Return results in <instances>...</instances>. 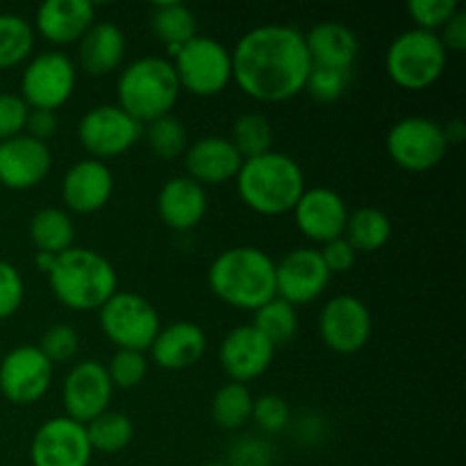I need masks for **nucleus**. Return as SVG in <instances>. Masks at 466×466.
Returning a JSON list of instances; mask_svg holds the SVG:
<instances>
[{"instance_id": "58836bf2", "label": "nucleus", "mask_w": 466, "mask_h": 466, "mask_svg": "<svg viewBox=\"0 0 466 466\" xmlns=\"http://www.w3.org/2000/svg\"><path fill=\"white\" fill-rule=\"evenodd\" d=\"M39 350L50 360L53 364L68 362L77 355L80 350V335L73 326L68 323H55L48 330L41 335Z\"/></svg>"}, {"instance_id": "7ed1b4c3", "label": "nucleus", "mask_w": 466, "mask_h": 466, "mask_svg": "<svg viewBox=\"0 0 466 466\" xmlns=\"http://www.w3.org/2000/svg\"><path fill=\"white\" fill-rule=\"evenodd\" d=\"M235 180L241 203L262 217L291 212L308 189L300 164L280 150L244 159Z\"/></svg>"}, {"instance_id": "c03bdc74", "label": "nucleus", "mask_w": 466, "mask_h": 466, "mask_svg": "<svg viewBox=\"0 0 466 466\" xmlns=\"http://www.w3.org/2000/svg\"><path fill=\"white\" fill-rule=\"evenodd\" d=\"M319 253H321L330 276H335V273H349L350 268L355 267V262H358V250H355L344 237L323 244L321 248H319Z\"/></svg>"}, {"instance_id": "c85d7f7f", "label": "nucleus", "mask_w": 466, "mask_h": 466, "mask_svg": "<svg viewBox=\"0 0 466 466\" xmlns=\"http://www.w3.org/2000/svg\"><path fill=\"white\" fill-rule=\"evenodd\" d=\"M391 218L378 208H360L349 214L344 239L358 253H376L391 239Z\"/></svg>"}, {"instance_id": "39448f33", "label": "nucleus", "mask_w": 466, "mask_h": 466, "mask_svg": "<svg viewBox=\"0 0 466 466\" xmlns=\"http://www.w3.org/2000/svg\"><path fill=\"white\" fill-rule=\"evenodd\" d=\"M180 94V82L171 59L155 55L127 64L116 82V105L141 126L171 114Z\"/></svg>"}, {"instance_id": "bb28decb", "label": "nucleus", "mask_w": 466, "mask_h": 466, "mask_svg": "<svg viewBox=\"0 0 466 466\" xmlns=\"http://www.w3.org/2000/svg\"><path fill=\"white\" fill-rule=\"evenodd\" d=\"M30 241L36 253L59 255L73 248L76 241V226L66 209L41 208L30 218Z\"/></svg>"}, {"instance_id": "2eb2a0df", "label": "nucleus", "mask_w": 466, "mask_h": 466, "mask_svg": "<svg viewBox=\"0 0 466 466\" xmlns=\"http://www.w3.org/2000/svg\"><path fill=\"white\" fill-rule=\"evenodd\" d=\"M330 271L319 248H294L276 262V296L289 305H308L330 285Z\"/></svg>"}, {"instance_id": "ea45409f", "label": "nucleus", "mask_w": 466, "mask_h": 466, "mask_svg": "<svg viewBox=\"0 0 466 466\" xmlns=\"http://www.w3.org/2000/svg\"><path fill=\"white\" fill-rule=\"evenodd\" d=\"M458 9L455 0H412L408 5V14L417 23L414 27L426 32H440Z\"/></svg>"}, {"instance_id": "9d476101", "label": "nucleus", "mask_w": 466, "mask_h": 466, "mask_svg": "<svg viewBox=\"0 0 466 466\" xmlns=\"http://www.w3.org/2000/svg\"><path fill=\"white\" fill-rule=\"evenodd\" d=\"M77 86V66L62 50H46L27 59L21 76V98L30 109L55 112L71 100Z\"/></svg>"}, {"instance_id": "c756f323", "label": "nucleus", "mask_w": 466, "mask_h": 466, "mask_svg": "<svg viewBox=\"0 0 466 466\" xmlns=\"http://www.w3.org/2000/svg\"><path fill=\"white\" fill-rule=\"evenodd\" d=\"M85 428L94 453L96 451L105 455L121 453L130 446L132 437H135L132 419L123 412H114V410H107L100 417L91 419Z\"/></svg>"}, {"instance_id": "f257e3e1", "label": "nucleus", "mask_w": 466, "mask_h": 466, "mask_svg": "<svg viewBox=\"0 0 466 466\" xmlns=\"http://www.w3.org/2000/svg\"><path fill=\"white\" fill-rule=\"evenodd\" d=\"M232 55V82L259 103H285L305 91L312 59L305 35L291 25H259L241 35Z\"/></svg>"}, {"instance_id": "8fccbe9b", "label": "nucleus", "mask_w": 466, "mask_h": 466, "mask_svg": "<svg viewBox=\"0 0 466 466\" xmlns=\"http://www.w3.org/2000/svg\"><path fill=\"white\" fill-rule=\"evenodd\" d=\"M203 466H230L228 462H208V464H203Z\"/></svg>"}, {"instance_id": "0eeeda50", "label": "nucleus", "mask_w": 466, "mask_h": 466, "mask_svg": "<svg viewBox=\"0 0 466 466\" xmlns=\"http://www.w3.org/2000/svg\"><path fill=\"white\" fill-rule=\"evenodd\" d=\"M182 91L209 98L226 91L232 82V55L221 41L196 35L171 55Z\"/></svg>"}, {"instance_id": "5701e85b", "label": "nucleus", "mask_w": 466, "mask_h": 466, "mask_svg": "<svg viewBox=\"0 0 466 466\" xmlns=\"http://www.w3.org/2000/svg\"><path fill=\"white\" fill-rule=\"evenodd\" d=\"M150 358L164 371H185L203 360L208 350V335L194 321H176L159 328L150 344Z\"/></svg>"}, {"instance_id": "dca6fc26", "label": "nucleus", "mask_w": 466, "mask_h": 466, "mask_svg": "<svg viewBox=\"0 0 466 466\" xmlns=\"http://www.w3.org/2000/svg\"><path fill=\"white\" fill-rule=\"evenodd\" d=\"M112 394L114 385L109 380L105 364L96 362V360L77 362L68 371L62 387V400L64 410H66V417L86 426L91 419L107 412L109 403H112Z\"/></svg>"}, {"instance_id": "a18cd8bd", "label": "nucleus", "mask_w": 466, "mask_h": 466, "mask_svg": "<svg viewBox=\"0 0 466 466\" xmlns=\"http://www.w3.org/2000/svg\"><path fill=\"white\" fill-rule=\"evenodd\" d=\"M437 36H440V41L444 44L446 50L462 53L466 48V12L462 7L449 18V23L437 32Z\"/></svg>"}, {"instance_id": "9b49d317", "label": "nucleus", "mask_w": 466, "mask_h": 466, "mask_svg": "<svg viewBox=\"0 0 466 466\" xmlns=\"http://www.w3.org/2000/svg\"><path fill=\"white\" fill-rule=\"evenodd\" d=\"M141 135H144V126L123 112L118 105L91 107L77 123V139L82 148L100 162L126 155Z\"/></svg>"}, {"instance_id": "2f4dec72", "label": "nucleus", "mask_w": 466, "mask_h": 466, "mask_svg": "<svg viewBox=\"0 0 466 466\" xmlns=\"http://www.w3.org/2000/svg\"><path fill=\"white\" fill-rule=\"evenodd\" d=\"M35 27L18 14H0V71L27 62L35 48Z\"/></svg>"}, {"instance_id": "72a5a7b5", "label": "nucleus", "mask_w": 466, "mask_h": 466, "mask_svg": "<svg viewBox=\"0 0 466 466\" xmlns=\"http://www.w3.org/2000/svg\"><path fill=\"white\" fill-rule=\"evenodd\" d=\"M228 139L244 159L259 157V155L273 150V127L264 114L246 112L232 123V132Z\"/></svg>"}, {"instance_id": "6e6552de", "label": "nucleus", "mask_w": 466, "mask_h": 466, "mask_svg": "<svg viewBox=\"0 0 466 466\" xmlns=\"http://www.w3.org/2000/svg\"><path fill=\"white\" fill-rule=\"evenodd\" d=\"M98 312L105 337L118 350L146 353L162 328L153 303L135 291H116Z\"/></svg>"}, {"instance_id": "7c9ffc66", "label": "nucleus", "mask_w": 466, "mask_h": 466, "mask_svg": "<svg viewBox=\"0 0 466 466\" xmlns=\"http://www.w3.org/2000/svg\"><path fill=\"white\" fill-rule=\"evenodd\" d=\"M253 394L248 385L241 382H226L218 387V391L212 399V419L223 431H239L250 421L253 414Z\"/></svg>"}, {"instance_id": "e433bc0d", "label": "nucleus", "mask_w": 466, "mask_h": 466, "mask_svg": "<svg viewBox=\"0 0 466 466\" xmlns=\"http://www.w3.org/2000/svg\"><path fill=\"white\" fill-rule=\"evenodd\" d=\"M105 369L114 387L135 390L148 373V360H146V353H139V350H116Z\"/></svg>"}, {"instance_id": "1a4fd4ad", "label": "nucleus", "mask_w": 466, "mask_h": 466, "mask_svg": "<svg viewBox=\"0 0 466 466\" xmlns=\"http://www.w3.org/2000/svg\"><path fill=\"white\" fill-rule=\"evenodd\" d=\"M385 148L391 162L410 173L432 171L449 155L441 123L428 116H405L396 121L387 132Z\"/></svg>"}, {"instance_id": "473e14b6", "label": "nucleus", "mask_w": 466, "mask_h": 466, "mask_svg": "<svg viewBox=\"0 0 466 466\" xmlns=\"http://www.w3.org/2000/svg\"><path fill=\"white\" fill-rule=\"evenodd\" d=\"M253 326L278 349V346L289 344L299 332V312L294 305L276 296L259 309H255Z\"/></svg>"}, {"instance_id": "b1692460", "label": "nucleus", "mask_w": 466, "mask_h": 466, "mask_svg": "<svg viewBox=\"0 0 466 466\" xmlns=\"http://www.w3.org/2000/svg\"><path fill=\"white\" fill-rule=\"evenodd\" d=\"M157 214L171 230H194L208 214V191L189 176L171 177L157 194Z\"/></svg>"}, {"instance_id": "f8f14e48", "label": "nucleus", "mask_w": 466, "mask_h": 466, "mask_svg": "<svg viewBox=\"0 0 466 466\" xmlns=\"http://www.w3.org/2000/svg\"><path fill=\"white\" fill-rule=\"evenodd\" d=\"M373 319L367 303L358 296H332L319 314V335L337 355H355L369 344Z\"/></svg>"}, {"instance_id": "4be33fe9", "label": "nucleus", "mask_w": 466, "mask_h": 466, "mask_svg": "<svg viewBox=\"0 0 466 466\" xmlns=\"http://www.w3.org/2000/svg\"><path fill=\"white\" fill-rule=\"evenodd\" d=\"M244 157L228 137H203L185 150L187 176L203 187H218L235 180Z\"/></svg>"}, {"instance_id": "f03ea898", "label": "nucleus", "mask_w": 466, "mask_h": 466, "mask_svg": "<svg viewBox=\"0 0 466 466\" xmlns=\"http://www.w3.org/2000/svg\"><path fill=\"white\" fill-rule=\"evenodd\" d=\"M208 282L218 300L255 312L276 299V259L255 246H232L209 264Z\"/></svg>"}, {"instance_id": "aec40b11", "label": "nucleus", "mask_w": 466, "mask_h": 466, "mask_svg": "<svg viewBox=\"0 0 466 466\" xmlns=\"http://www.w3.org/2000/svg\"><path fill=\"white\" fill-rule=\"evenodd\" d=\"M114 194V173L100 159H80L62 180V200L68 212L96 214Z\"/></svg>"}, {"instance_id": "4468645a", "label": "nucleus", "mask_w": 466, "mask_h": 466, "mask_svg": "<svg viewBox=\"0 0 466 466\" xmlns=\"http://www.w3.org/2000/svg\"><path fill=\"white\" fill-rule=\"evenodd\" d=\"M94 449L86 428L68 417H55L41 423L30 441L32 466H89Z\"/></svg>"}, {"instance_id": "79ce46f5", "label": "nucleus", "mask_w": 466, "mask_h": 466, "mask_svg": "<svg viewBox=\"0 0 466 466\" xmlns=\"http://www.w3.org/2000/svg\"><path fill=\"white\" fill-rule=\"evenodd\" d=\"M30 107L18 94H0V144L25 132Z\"/></svg>"}, {"instance_id": "393cba45", "label": "nucleus", "mask_w": 466, "mask_h": 466, "mask_svg": "<svg viewBox=\"0 0 466 466\" xmlns=\"http://www.w3.org/2000/svg\"><path fill=\"white\" fill-rule=\"evenodd\" d=\"M305 46H308L312 66L353 71L360 55L358 35L349 25L337 21L317 23L312 30L305 32Z\"/></svg>"}, {"instance_id": "cd10ccee", "label": "nucleus", "mask_w": 466, "mask_h": 466, "mask_svg": "<svg viewBox=\"0 0 466 466\" xmlns=\"http://www.w3.org/2000/svg\"><path fill=\"white\" fill-rule=\"evenodd\" d=\"M150 27H153V35L167 46L168 55H173L180 46H185L187 41L198 35L196 14L185 3L153 5Z\"/></svg>"}, {"instance_id": "49530a36", "label": "nucleus", "mask_w": 466, "mask_h": 466, "mask_svg": "<svg viewBox=\"0 0 466 466\" xmlns=\"http://www.w3.org/2000/svg\"><path fill=\"white\" fill-rule=\"evenodd\" d=\"M57 127H59L57 112H48V109H30V114H27L25 130L32 139H39L46 144L50 137H55Z\"/></svg>"}, {"instance_id": "4c0bfd02", "label": "nucleus", "mask_w": 466, "mask_h": 466, "mask_svg": "<svg viewBox=\"0 0 466 466\" xmlns=\"http://www.w3.org/2000/svg\"><path fill=\"white\" fill-rule=\"evenodd\" d=\"M289 405H287V400L282 396L264 394L259 399H255L250 421H255V426L259 428L262 435H280L289 426Z\"/></svg>"}, {"instance_id": "20e7f679", "label": "nucleus", "mask_w": 466, "mask_h": 466, "mask_svg": "<svg viewBox=\"0 0 466 466\" xmlns=\"http://www.w3.org/2000/svg\"><path fill=\"white\" fill-rule=\"evenodd\" d=\"M55 299L73 312L100 309L118 291L114 264L94 248L64 250L46 273Z\"/></svg>"}, {"instance_id": "f3484780", "label": "nucleus", "mask_w": 466, "mask_h": 466, "mask_svg": "<svg viewBox=\"0 0 466 466\" xmlns=\"http://www.w3.org/2000/svg\"><path fill=\"white\" fill-rule=\"evenodd\" d=\"M276 355V346L250 323V326H237L223 337L218 346V364L230 382L258 380L268 371Z\"/></svg>"}, {"instance_id": "a211bd4d", "label": "nucleus", "mask_w": 466, "mask_h": 466, "mask_svg": "<svg viewBox=\"0 0 466 466\" xmlns=\"http://www.w3.org/2000/svg\"><path fill=\"white\" fill-rule=\"evenodd\" d=\"M291 214H294V223L300 235L308 237L312 244L323 246L344 237L350 212L346 208V200L335 189L312 187V189L303 191Z\"/></svg>"}, {"instance_id": "ddd939ff", "label": "nucleus", "mask_w": 466, "mask_h": 466, "mask_svg": "<svg viewBox=\"0 0 466 466\" xmlns=\"http://www.w3.org/2000/svg\"><path fill=\"white\" fill-rule=\"evenodd\" d=\"M53 385V362L39 346H16L0 360V394L14 405H35Z\"/></svg>"}, {"instance_id": "de8ad7c7", "label": "nucleus", "mask_w": 466, "mask_h": 466, "mask_svg": "<svg viewBox=\"0 0 466 466\" xmlns=\"http://www.w3.org/2000/svg\"><path fill=\"white\" fill-rule=\"evenodd\" d=\"M441 132H444V139L451 148V146L462 144L464 137H466V126H464V121H460V118H451L449 123H444V126H441Z\"/></svg>"}, {"instance_id": "a19ab883", "label": "nucleus", "mask_w": 466, "mask_h": 466, "mask_svg": "<svg viewBox=\"0 0 466 466\" xmlns=\"http://www.w3.org/2000/svg\"><path fill=\"white\" fill-rule=\"evenodd\" d=\"M25 300V282L14 264L0 259V321L14 317Z\"/></svg>"}, {"instance_id": "a878e982", "label": "nucleus", "mask_w": 466, "mask_h": 466, "mask_svg": "<svg viewBox=\"0 0 466 466\" xmlns=\"http://www.w3.org/2000/svg\"><path fill=\"white\" fill-rule=\"evenodd\" d=\"M126 57V35L116 23L96 21L77 44V62L91 77L116 71Z\"/></svg>"}, {"instance_id": "37998d69", "label": "nucleus", "mask_w": 466, "mask_h": 466, "mask_svg": "<svg viewBox=\"0 0 466 466\" xmlns=\"http://www.w3.org/2000/svg\"><path fill=\"white\" fill-rule=\"evenodd\" d=\"M230 466H271V446L262 437H239L230 446Z\"/></svg>"}, {"instance_id": "412c9836", "label": "nucleus", "mask_w": 466, "mask_h": 466, "mask_svg": "<svg viewBox=\"0 0 466 466\" xmlns=\"http://www.w3.org/2000/svg\"><path fill=\"white\" fill-rule=\"evenodd\" d=\"M96 23V5L89 0H46L35 16V35L48 44H80L82 36Z\"/></svg>"}, {"instance_id": "423d86ee", "label": "nucleus", "mask_w": 466, "mask_h": 466, "mask_svg": "<svg viewBox=\"0 0 466 466\" xmlns=\"http://www.w3.org/2000/svg\"><path fill=\"white\" fill-rule=\"evenodd\" d=\"M449 50L437 32L410 30L394 36L385 53V71L396 86L408 91H423L435 85L446 71Z\"/></svg>"}, {"instance_id": "09e8293b", "label": "nucleus", "mask_w": 466, "mask_h": 466, "mask_svg": "<svg viewBox=\"0 0 466 466\" xmlns=\"http://www.w3.org/2000/svg\"><path fill=\"white\" fill-rule=\"evenodd\" d=\"M55 258H57V255H46V253H36L35 255V267L39 268L41 273H48L50 271V267H53V262H55Z\"/></svg>"}, {"instance_id": "c9c22d12", "label": "nucleus", "mask_w": 466, "mask_h": 466, "mask_svg": "<svg viewBox=\"0 0 466 466\" xmlns=\"http://www.w3.org/2000/svg\"><path fill=\"white\" fill-rule=\"evenodd\" d=\"M350 80H353V71L312 66L308 82H305V91H308L317 103H335V100H339L341 96L349 91Z\"/></svg>"}, {"instance_id": "6ab92c4d", "label": "nucleus", "mask_w": 466, "mask_h": 466, "mask_svg": "<svg viewBox=\"0 0 466 466\" xmlns=\"http://www.w3.org/2000/svg\"><path fill=\"white\" fill-rule=\"evenodd\" d=\"M53 168V153L48 144L18 135L0 144V185L12 191L35 189L48 177Z\"/></svg>"}, {"instance_id": "f704fd0d", "label": "nucleus", "mask_w": 466, "mask_h": 466, "mask_svg": "<svg viewBox=\"0 0 466 466\" xmlns=\"http://www.w3.org/2000/svg\"><path fill=\"white\" fill-rule=\"evenodd\" d=\"M146 141H148L150 153L157 155L159 159H176L189 148V135H187L185 123L173 114L146 123Z\"/></svg>"}]
</instances>
